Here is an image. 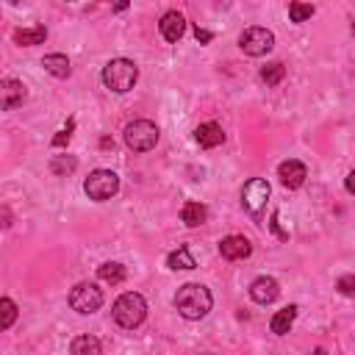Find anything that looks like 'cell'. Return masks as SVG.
I'll return each mask as SVG.
<instances>
[{"instance_id":"4","label":"cell","mask_w":355,"mask_h":355,"mask_svg":"<svg viewBox=\"0 0 355 355\" xmlns=\"http://www.w3.org/2000/svg\"><path fill=\"white\" fill-rule=\"evenodd\" d=\"M125 144L133 153H147L158 144V125L150 119H133L125 125Z\"/></svg>"},{"instance_id":"9","label":"cell","mask_w":355,"mask_h":355,"mask_svg":"<svg viewBox=\"0 0 355 355\" xmlns=\"http://www.w3.org/2000/svg\"><path fill=\"white\" fill-rule=\"evenodd\" d=\"M28 97V89L22 80H14V78H6L0 80V108L3 111H11L17 105H22Z\"/></svg>"},{"instance_id":"17","label":"cell","mask_w":355,"mask_h":355,"mask_svg":"<svg viewBox=\"0 0 355 355\" xmlns=\"http://www.w3.org/2000/svg\"><path fill=\"white\" fill-rule=\"evenodd\" d=\"M69 355H103V344L94 336H75L69 344Z\"/></svg>"},{"instance_id":"5","label":"cell","mask_w":355,"mask_h":355,"mask_svg":"<svg viewBox=\"0 0 355 355\" xmlns=\"http://www.w3.org/2000/svg\"><path fill=\"white\" fill-rule=\"evenodd\" d=\"M83 191L89 200H111L116 191H119V178L111 172V169H94L86 180H83Z\"/></svg>"},{"instance_id":"29","label":"cell","mask_w":355,"mask_h":355,"mask_svg":"<svg viewBox=\"0 0 355 355\" xmlns=\"http://www.w3.org/2000/svg\"><path fill=\"white\" fill-rule=\"evenodd\" d=\"M64 141H69V130H61V133H58V136L53 139V144H55V147H61Z\"/></svg>"},{"instance_id":"16","label":"cell","mask_w":355,"mask_h":355,"mask_svg":"<svg viewBox=\"0 0 355 355\" xmlns=\"http://www.w3.org/2000/svg\"><path fill=\"white\" fill-rule=\"evenodd\" d=\"M44 39H47V28H44V25H31V28H19V31H14V42L22 44V47L42 44Z\"/></svg>"},{"instance_id":"31","label":"cell","mask_w":355,"mask_h":355,"mask_svg":"<svg viewBox=\"0 0 355 355\" xmlns=\"http://www.w3.org/2000/svg\"><path fill=\"white\" fill-rule=\"evenodd\" d=\"M205 355H208V352H205Z\"/></svg>"},{"instance_id":"14","label":"cell","mask_w":355,"mask_h":355,"mask_svg":"<svg viewBox=\"0 0 355 355\" xmlns=\"http://www.w3.org/2000/svg\"><path fill=\"white\" fill-rule=\"evenodd\" d=\"M194 139L200 141V147L214 150V147H219V144L225 141V130H222L216 122H202V125L194 130Z\"/></svg>"},{"instance_id":"22","label":"cell","mask_w":355,"mask_h":355,"mask_svg":"<svg viewBox=\"0 0 355 355\" xmlns=\"http://www.w3.org/2000/svg\"><path fill=\"white\" fill-rule=\"evenodd\" d=\"M283 78H286V67H283L280 61H272V64H266V67L261 69V80H263L266 86H277Z\"/></svg>"},{"instance_id":"11","label":"cell","mask_w":355,"mask_h":355,"mask_svg":"<svg viewBox=\"0 0 355 355\" xmlns=\"http://www.w3.org/2000/svg\"><path fill=\"white\" fill-rule=\"evenodd\" d=\"M277 178H280V183H283L286 189H300V186L305 183V178H308V169H305L302 161L288 158V161H283V164L277 166Z\"/></svg>"},{"instance_id":"23","label":"cell","mask_w":355,"mask_h":355,"mask_svg":"<svg viewBox=\"0 0 355 355\" xmlns=\"http://www.w3.org/2000/svg\"><path fill=\"white\" fill-rule=\"evenodd\" d=\"M14 319H17V305H14L11 297H3L0 300V327L8 330L14 324Z\"/></svg>"},{"instance_id":"27","label":"cell","mask_w":355,"mask_h":355,"mask_svg":"<svg viewBox=\"0 0 355 355\" xmlns=\"http://www.w3.org/2000/svg\"><path fill=\"white\" fill-rule=\"evenodd\" d=\"M194 36H197V42H202V44H208V42L214 39V33H211V31H205V28H200V25H197Z\"/></svg>"},{"instance_id":"2","label":"cell","mask_w":355,"mask_h":355,"mask_svg":"<svg viewBox=\"0 0 355 355\" xmlns=\"http://www.w3.org/2000/svg\"><path fill=\"white\" fill-rule=\"evenodd\" d=\"M111 316H114V322H116L119 327L133 330V327H139V324L144 322V316H147V302H144V297H141L139 291H125L122 297H116V302H114V308H111Z\"/></svg>"},{"instance_id":"3","label":"cell","mask_w":355,"mask_h":355,"mask_svg":"<svg viewBox=\"0 0 355 355\" xmlns=\"http://www.w3.org/2000/svg\"><path fill=\"white\" fill-rule=\"evenodd\" d=\"M136 80H139V67L130 58H111L103 67V83L116 94L130 92L136 86Z\"/></svg>"},{"instance_id":"1","label":"cell","mask_w":355,"mask_h":355,"mask_svg":"<svg viewBox=\"0 0 355 355\" xmlns=\"http://www.w3.org/2000/svg\"><path fill=\"white\" fill-rule=\"evenodd\" d=\"M211 305H214V297H211V291L205 288V286H200V283H186V286H180L178 288V294H175V308H178V313L183 316V319H202L208 311H211Z\"/></svg>"},{"instance_id":"15","label":"cell","mask_w":355,"mask_h":355,"mask_svg":"<svg viewBox=\"0 0 355 355\" xmlns=\"http://www.w3.org/2000/svg\"><path fill=\"white\" fill-rule=\"evenodd\" d=\"M294 319H297V305H286V308H280V311L272 316L269 327H272V333H275V336H286V333L291 330Z\"/></svg>"},{"instance_id":"6","label":"cell","mask_w":355,"mask_h":355,"mask_svg":"<svg viewBox=\"0 0 355 355\" xmlns=\"http://www.w3.org/2000/svg\"><path fill=\"white\" fill-rule=\"evenodd\" d=\"M103 305V291L94 283H75L69 288V308L78 313H94Z\"/></svg>"},{"instance_id":"21","label":"cell","mask_w":355,"mask_h":355,"mask_svg":"<svg viewBox=\"0 0 355 355\" xmlns=\"http://www.w3.org/2000/svg\"><path fill=\"white\" fill-rule=\"evenodd\" d=\"M166 266H169V269H194L197 261H194V255L189 252V247H178L175 252L166 255Z\"/></svg>"},{"instance_id":"10","label":"cell","mask_w":355,"mask_h":355,"mask_svg":"<svg viewBox=\"0 0 355 355\" xmlns=\"http://www.w3.org/2000/svg\"><path fill=\"white\" fill-rule=\"evenodd\" d=\"M277 294H280V283H277L275 277H269V275H261V277H255V280L250 283V297H252L258 305L275 302Z\"/></svg>"},{"instance_id":"28","label":"cell","mask_w":355,"mask_h":355,"mask_svg":"<svg viewBox=\"0 0 355 355\" xmlns=\"http://www.w3.org/2000/svg\"><path fill=\"white\" fill-rule=\"evenodd\" d=\"M344 186H347V191H349V194H355V169H352V172L347 175V180H344Z\"/></svg>"},{"instance_id":"18","label":"cell","mask_w":355,"mask_h":355,"mask_svg":"<svg viewBox=\"0 0 355 355\" xmlns=\"http://www.w3.org/2000/svg\"><path fill=\"white\" fill-rule=\"evenodd\" d=\"M42 67L53 75V78H67L69 75V58L64 53H50L42 58Z\"/></svg>"},{"instance_id":"20","label":"cell","mask_w":355,"mask_h":355,"mask_svg":"<svg viewBox=\"0 0 355 355\" xmlns=\"http://www.w3.org/2000/svg\"><path fill=\"white\" fill-rule=\"evenodd\" d=\"M125 275H128L125 266H122V263H114V261L97 266V277H100L103 283H111V286H119V283L125 280Z\"/></svg>"},{"instance_id":"8","label":"cell","mask_w":355,"mask_h":355,"mask_svg":"<svg viewBox=\"0 0 355 355\" xmlns=\"http://www.w3.org/2000/svg\"><path fill=\"white\" fill-rule=\"evenodd\" d=\"M266 200H269V183L263 178H252V180L244 183V189H241V205H244L247 214L258 216L263 211Z\"/></svg>"},{"instance_id":"19","label":"cell","mask_w":355,"mask_h":355,"mask_svg":"<svg viewBox=\"0 0 355 355\" xmlns=\"http://www.w3.org/2000/svg\"><path fill=\"white\" fill-rule=\"evenodd\" d=\"M180 219H183L189 227H197V225H202V222L208 219V208H205L202 202H183Z\"/></svg>"},{"instance_id":"26","label":"cell","mask_w":355,"mask_h":355,"mask_svg":"<svg viewBox=\"0 0 355 355\" xmlns=\"http://www.w3.org/2000/svg\"><path fill=\"white\" fill-rule=\"evenodd\" d=\"M336 288H338V294L352 297V294H355V275H341L338 283H336Z\"/></svg>"},{"instance_id":"24","label":"cell","mask_w":355,"mask_h":355,"mask_svg":"<svg viewBox=\"0 0 355 355\" xmlns=\"http://www.w3.org/2000/svg\"><path fill=\"white\" fill-rule=\"evenodd\" d=\"M313 6L311 3H291L288 6V17H291V22H305V19H311L313 17Z\"/></svg>"},{"instance_id":"7","label":"cell","mask_w":355,"mask_h":355,"mask_svg":"<svg viewBox=\"0 0 355 355\" xmlns=\"http://www.w3.org/2000/svg\"><path fill=\"white\" fill-rule=\"evenodd\" d=\"M239 47L247 53V55H266L272 47H275V33L269 28H261V25H252L247 28L241 36H239Z\"/></svg>"},{"instance_id":"13","label":"cell","mask_w":355,"mask_h":355,"mask_svg":"<svg viewBox=\"0 0 355 355\" xmlns=\"http://www.w3.org/2000/svg\"><path fill=\"white\" fill-rule=\"evenodd\" d=\"M158 31H161V36H164L166 42H180L183 33H186V19H183V14H180V11H166V14L161 17V22H158Z\"/></svg>"},{"instance_id":"30","label":"cell","mask_w":355,"mask_h":355,"mask_svg":"<svg viewBox=\"0 0 355 355\" xmlns=\"http://www.w3.org/2000/svg\"><path fill=\"white\" fill-rule=\"evenodd\" d=\"M352 33H355V25H352Z\"/></svg>"},{"instance_id":"12","label":"cell","mask_w":355,"mask_h":355,"mask_svg":"<svg viewBox=\"0 0 355 355\" xmlns=\"http://www.w3.org/2000/svg\"><path fill=\"white\" fill-rule=\"evenodd\" d=\"M250 252H252V244L244 236H227L219 241V255L227 261H244L250 258Z\"/></svg>"},{"instance_id":"25","label":"cell","mask_w":355,"mask_h":355,"mask_svg":"<svg viewBox=\"0 0 355 355\" xmlns=\"http://www.w3.org/2000/svg\"><path fill=\"white\" fill-rule=\"evenodd\" d=\"M75 166H78V161H75L72 155H55L53 164H50V169H53L55 175H67V172H72Z\"/></svg>"}]
</instances>
